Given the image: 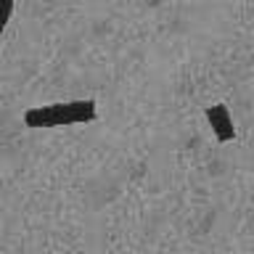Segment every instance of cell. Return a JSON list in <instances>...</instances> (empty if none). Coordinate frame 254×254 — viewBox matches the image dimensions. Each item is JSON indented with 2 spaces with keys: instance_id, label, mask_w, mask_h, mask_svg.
<instances>
[{
  "instance_id": "cell-1",
  "label": "cell",
  "mask_w": 254,
  "mask_h": 254,
  "mask_svg": "<svg viewBox=\"0 0 254 254\" xmlns=\"http://www.w3.org/2000/svg\"><path fill=\"white\" fill-rule=\"evenodd\" d=\"M204 117L209 122L214 138L220 143H230L236 140V127H233V119H230V111L225 103H214V106H206L204 109Z\"/></svg>"
},
{
  "instance_id": "cell-2",
  "label": "cell",
  "mask_w": 254,
  "mask_h": 254,
  "mask_svg": "<svg viewBox=\"0 0 254 254\" xmlns=\"http://www.w3.org/2000/svg\"><path fill=\"white\" fill-rule=\"evenodd\" d=\"M61 117H64V127L87 125V122H95V119H98V109H95L93 98L66 101V103H61Z\"/></svg>"
},
{
  "instance_id": "cell-3",
  "label": "cell",
  "mask_w": 254,
  "mask_h": 254,
  "mask_svg": "<svg viewBox=\"0 0 254 254\" xmlns=\"http://www.w3.org/2000/svg\"><path fill=\"white\" fill-rule=\"evenodd\" d=\"M24 125L32 130L40 127H64V117H61V103H48V106H32L24 111Z\"/></svg>"
},
{
  "instance_id": "cell-4",
  "label": "cell",
  "mask_w": 254,
  "mask_h": 254,
  "mask_svg": "<svg viewBox=\"0 0 254 254\" xmlns=\"http://www.w3.org/2000/svg\"><path fill=\"white\" fill-rule=\"evenodd\" d=\"M11 13H13V0H0V32L8 27Z\"/></svg>"
}]
</instances>
